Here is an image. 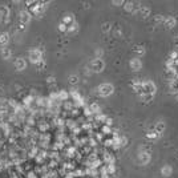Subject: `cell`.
<instances>
[{
	"mask_svg": "<svg viewBox=\"0 0 178 178\" xmlns=\"http://www.w3.org/2000/svg\"><path fill=\"white\" fill-rule=\"evenodd\" d=\"M29 57H31V60H33V61H39L41 54H40L39 51H32V52L29 53Z\"/></svg>",
	"mask_w": 178,
	"mask_h": 178,
	"instance_id": "7a4b0ae2",
	"label": "cell"
},
{
	"mask_svg": "<svg viewBox=\"0 0 178 178\" xmlns=\"http://www.w3.org/2000/svg\"><path fill=\"white\" fill-rule=\"evenodd\" d=\"M0 43H1V44L8 43V35L7 33H0Z\"/></svg>",
	"mask_w": 178,
	"mask_h": 178,
	"instance_id": "5b68a950",
	"label": "cell"
},
{
	"mask_svg": "<svg viewBox=\"0 0 178 178\" xmlns=\"http://www.w3.org/2000/svg\"><path fill=\"white\" fill-rule=\"evenodd\" d=\"M1 56H3V59H8V57L11 56V51H10V49H7V48H3V51H1Z\"/></svg>",
	"mask_w": 178,
	"mask_h": 178,
	"instance_id": "277c9868",
	"label": "cell"
},
{
	"mask_svg": "<svg viewBox=\"0 0 178 178\" xmlns=\"http://www.w3.org/2000/svg\"><path fill=\"white\" fill-rule=\"evenodd\" d=\"M20 20H23V21H29V13L28 12H21L20 13Z\"/></svg>",
	"mask_w": 178,
	"mask_h": 178,
	"instance_id": "3957f363",
	"label": "cell"
},
{
	"mask_svg": "<svg viewBox=\"0 0 178 178\" xmlns=\"http://www.w3.org/2000/svg\"><path fill=\"white\" fill-rule=\"evenodd\" d=\"M15 67L18 68L19 71H21V69H25V61H24V59H18L15 61Z\"/></svg>",
	"mask_w": 178,
	"mask_h": 178,
	"instance_id": "6da1fadb",
	"label": "cell"
},
{
	"mask_svg": "<svg viewBox=\"0 0 178 178\" xmlns=\"http://www.w3.org/2000/svg\"><path fill=\"white\" fill-rule=\"evenodd\" d=\"M0 11H1V12H4V16H8V10H7V7H1V8H0Z\"/></svg>",
	"mask_w": 178,
	"mask_h": 178,
	"instance_id": "8992f818",
	"label": "cell"
}]
</instances>
